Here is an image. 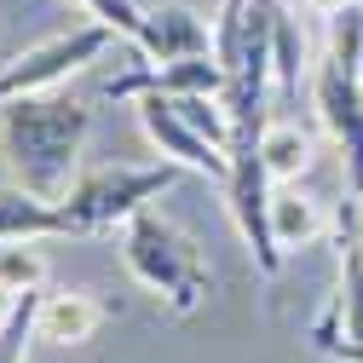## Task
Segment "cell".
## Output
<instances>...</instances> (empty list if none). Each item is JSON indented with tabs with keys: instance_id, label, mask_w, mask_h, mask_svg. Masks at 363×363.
I'll return each mask as SVG.
<instances>
[{
	"instance_id": "20",
	"label": "cell",
	"mask_w": 363,
	"mask_h": 363,
	"mask_svg": "<svg viewBox=\"0 0 363 363\" xmlns=\"http://www.w3.org/2000/svg\"><path fill=\"white\" fill-rule=\"evenodd\" d=\"M75 6H86V12H93V6H99V0H75Z\"/></svg>"
},
{
	"instance_id": "14",
	"label": "cell",
	"mask_w": 363,
	"mask_h": 363,
	"mask_svg": "<svg viewBox=\"0 0 363 363\" xmlns=\"http://www.w3.org/2000/svg\"><path fill=\"white\" fill-rule=\"evenodd\" d=\"M259 162H265V173L277 179V185L300 179L311 167V139L300 133V121H265L259 127Z\"/></svg>"
},
{
	"instance_id": "18",
	"label": "cell",
	"mask_w": 363,
	"mask_h": 363,
	"mask_svg": "<svg viewBox=\"0 0 363 363\" xmlns=\"http://www.w3.org/2000/svg\"><path fill=\"white\" fill-rule=\"evenodd\" d=\"M317 12H340V6H352V0H311Z\"/></svg>"
},
{
	"instance_id": "15",
	"label": "cell",
	"mask_w": 363,
	"mask_h": 363,
	"mask_svg": "<svg viewBox=\"0 0 363 363\" xmlns=\"http://www.w3.org/2000/svg\"><path fill=\"white\" fill-rule=\"evenodd\" d=\"M40 283H47V259L35 254V242H0V289L29 294Z\"/></svg>"
},
{
	"instance_id": "6",
	"label": "cell",
	"mask_w": 363,
	"mask_h": 363,
	"mask_svg": "<svg viewBox=\"0 0 363 363\" xmlns=\"http://www.w3.org/2000/svg\"><path fill=\"white\" fill-rule=\"evenodd\" d=\"M133 110H139V127H145V139L156 145L162 162H179L185 173H202V179H219L225 185V173H231V156H225L213 139H202V133L179 116V104L162 93V86H145V93H133Z\"/></svg>"
},
{
	"instance_id": "7",
	"label": "cell",
	"mask_w": 363,
	"mask_h": 363,
	"mask_svg": "<svg viewBox=\"0 0 363 363\" xmlns=\"http://www.w3.org/2000/svg\"><path fill=\"white\" fill-rule=\"evenodd\" d=\"M311 93H317V116L335 133V145L346 150V179L352 196H363V69L323 58L311 69Z\"/></svg>"
},
{
	"instance_id": "9",
	"label": "cell",
	"mask_w": 363,
	"mask_h": 363,
	"mask_svg": "<svg viewBox=\"0 0 363 363\" xmlns=\"http://www.w3.org/2000/svg\"><path fill=\"white\" fill-rule=\"evenodd\" d=\"M40 237H81V225L64 202H40L23 185L0 191V242H40Z\"/></svg>"
},
{
	"instance_id": "10",
	"label": "cell",
	"mask_w": 363,
	"mask_h": 363,
	"mask_svg": "<svg viewBox=\"0 0 363 363\" xmlns=\"http://www.w3.org/2000/svg\"><path fill=\"white\" fill-rule=\"evenodd\" d=\"M104 323V306L81 289H58V294H40L35 306V335L52 340V346H86Z\"/></svg>"
},
{
	"instance_id": "13",
	"label": "cell",
	"mask_w": 363,
	"mask_h": 363,
	"mask_svg": "<svg viewBox=\"0 0 363 363\" xmlns=\"http://www.w3.org/2000/svg\"><path fill=\"white\" fill-rule=\"evenodd\" d=\"M271 81L283 86L289 99H300V86L311 81V52H306V29L300 18L283 6L277 12V29H271Z\"/></svg>"
},
{
	"instance_id": "1",
	"label": "cell",
	"mask_w": 363,
	"mask_h": 363,
	"mask_svg": "<svg viewBox=\"0 0 363 363\" xmlns=\"http://www.w3.org/2000/svg\"><path fill=\"white\" fill-rule=\"evenodd\" d=\"M93 110L69 93H23L0 104V156L12 162L18 185L40 202H64L75 185V162L86 145Z\"/></svg>"
},
{
	"instance_id": "8",
	"label": "cell",
	"mask_w": 363,
	"mask_h": 363,
	"mask_svg": "<svg viewBox=\"0 0 363 363\" xmlns=\"http://www.w3.org/2000/svg\"><path fill=\"white\" fill-rule=\"evenodd\" d=\"M133 52L150 58V64H173V58H196L213 52V23L191 6H156L145 12L139 35H133Z\"/></svg>"
},
{
	"instance_id": "12",
	"label": "cell",
	"mask_w": 363,
	"mask_h": 363,
	"mask_svg": "<svg viewBox=\"0 0 363 363\" xmlns=\"http://www.w3.org/2000/svg\"><path fill=\"white\" fill-rule=\"evenodd\" d=\"M329 335H340V340H357L363 346V254L357 248H346L340 254V294L329 300V311L311 323V335L306 340H329Z\"/></svg>"
},
{
	"instance_id": "4",
	"label": "cell",
	"mask_w": 363,
	"mask_h": 363,
	"mask_svg": "<svg viewBox=\"0 0 363 363\" xmlns=\"http://www.w3.org/2000/svg\"><path fill=\"white\" fill-rule=\"evenodd\" d=\"M116 40L110 23H75L52 40H35L29 52H18L12 64H0V104L6 99H23V93H52V86H64L75 69H86L93 58H104V47Z\"/></svg>"
},
{
	"instance_id": "19",
	"label": "cell",
	"mask_w": 363,
	"mask_h": 363,
	"mask_svg": "<svg viewBox=\"0 0 363 363\" xmlns=\"http://www.w3.org/2000/svg\"><path fill=\"white\" fill-rule=\"evenodd\" d=\"M352 248H357V254H363V213H357V237H352Z\"/></svg>"
},
{
	"instance_id": "5",
	"label": "cell",
	"mask_w": 363,
	"mask_h": 363,
	"mask_svg": "<svg viewBox=\"0 0 363 363\" xmlns=\"http://www.w3.org/2000/svg\"><path fill=\"white\" fill-rule=\"evenodd\" d=\"M271 185L277 179L259 162V139H237L231 145V173H225V196H231V219H237L259 277H277L283 271V248L271 237Z\"/></svg>"
},
{
	"instance_id": "17",
	"label": "cell",
	"mask_w": 363,
	"mask_h": 363,
	"mask_svg": "<svg viewBox=\"0 0 363 363\" xmlns=\"http://www.w3.org/2000/svg\"><path fill=\"white\" fill-rule=\"evenodd\" d=\"M12 306H18V294H6V289H0V323L12 317Z\"/></svg>"
},
{
	"instance_id": "16",
	"label": "cell",
	"mask_w": 363,
	"mask_h": 363,
	"mask_svg": "<svg viewBox=\"0 0 363 363\" xmlns=\"http://www.w3.org/2000/svg\"><path fill=\"white\" fill-rule=\"evenodd\" d=\"M35 306H40V289L18 294L12 317L0 323V363H23V352H29V340H35Z\"/></svg>"
},
{
	"instance_id": "11",
	"label": "cell",
	"mask_w": 363,
	"mask_h": 363,
	"mask_svg": "<svg viewBox=\"0 0 363 363\" xmlns=\"http://www.w3.org/2000/svg\"><path fill=\"white\" fill-rule=\"evenodd\" d=\"M329 231V219H323V202H311L294 179L289 185H271V237H277V248H311L317 237Z\"/></svg>"
},
{
	"instance_id": "2",
	"label": "cell",
	"mask_w": 363,
	"mask_h": 363,
	"mask_svg": "<svg viewBox=\"0 0 363 363\" xmlns=\"http://www.w3.org/2000/svg\"><path fill=\"white\" fill-rule=\"evenodd\" d=\"M121 259H127L133 277H139L145 289H156L167 300V311H179V317L196 311L208 283H213L202 248L179 231L167 213H156V208H139L121 225Z\"/></svg>"
},
{
	"instance_id": "3",
	"label": "cell",
	"mask_w": 363,
	"mask_h": 363,
	"mask_svg": "<svg viewBox=\"0 0 363 363\" xmlns=\"http://www.w3.org/2000/svg\"><path fill=\"white\" fill-rule=\"evenodd\" d=\"M185 173L179 162H162V167H99L69 185L64 208L75 213L81 231H104V225H127L139 208H150L162 191H173V179Z\"/></svg>"
}]
</instances>
